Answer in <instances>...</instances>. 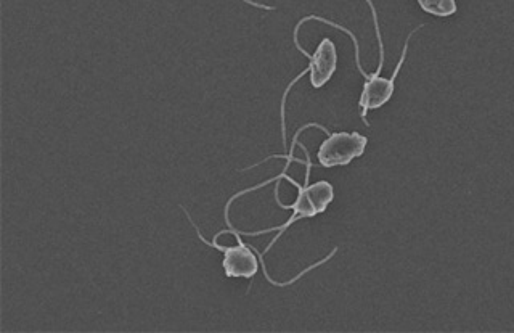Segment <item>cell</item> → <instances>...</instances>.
Segmentation results:
<instances>
[{"label":"cell","mask_w":514,"mask_h":333,"mask_svg":"<svg viewBox=\"0 0 514 333\" xmlns=\"http://www.w3.org/2000/svg\"><path fill=\"white\" fill-rule=\"evenodd\" d=\"M367 145V137L359 132H335L322 142L317 157L323 168L347 166L364 155Z\"/></svg>","instance_id":"obj_1"},{"label":"cell","mask_w":514,"mask_h":333,"mask_svg":"<svg viewBox=\"0 0 514 333\" xmlns=\"http://www.w3.org/2000/svg\"><path fill=\"white\" fill-rule=\"evenodd\" d=\"M333 200H335V189L330 182L319 181L307 185V187H301L296 202L291 206H286L293 210V216L285 226L280 227V231H285L286 227H290L298 219L314 218L317 214L325 213Z\"/></svg>","instance_id":"obj_2"},{"label":"cell","mask_w":514,"mask_h":333,"mask_svg":"<svg viewBox=\"0 0 514 333\" xmlns=\"http://www.w3.org/2000/svg\"><path fill=\"white\" fill-rule=\"evenodd\" d=\"M224 250V266L225 276L230 279H253L259 271V261L257 256L254 255L253 250L245 245V243H238L233 247H219Z\"/></svg>","instance_id":"obj_3"},{"label":"cell","mask_w":514,"mask_h":333,"mask_svg":"<svg viewBox=\"0 0 514 333\" xmlns=\"http://www.w3.org/2000/svg\"><path fill=\"white\" fill-rule=\"evenodd\" d=\"M338 68V50L335 42L325 37L311 57V84L314 89H322L333 78Z\"/></svg>","instance_id":"obj_4"},{"label":"cell","mask_w":514,"mask_h":333,"mask_svg":"<svg viewBox=\"0 0 514 333\" xmlns=\"http://www.w3.org/2000/svg\"><path fill=\"white\" fill-rule=\"evenodd\" d=\"M394 78H396V74L392 78H380L378 73L370 76L365 83L362 97H360V107L364 108V113L367 110L384 107L392 99V95L396 91Z\"/></svg>","instance_id":"obj_5"},{"label":"cell","mask_w":514,"mask_h":333,"mask_svg":"<svg viewBox=\"0 0 514 333\" xmlns=\"http://www.w3.org/2000/svg\"><path fill=\"white\" fill-rule=\"evenodd\" d=\"M420 9L437 18L452 17L458 12L457 0H417Z\"/></svg>","instance_id":"obj_6"}]
</instances>
